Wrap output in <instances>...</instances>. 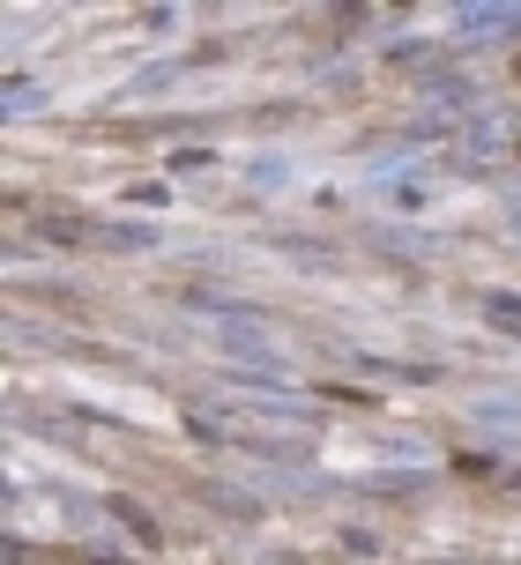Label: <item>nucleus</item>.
<instances>
[{
  "label": "nucleus",
  "instance_id": "obj_4",
  "mask_svg": "<svg viewBox=\"0 0 521 565\" xmlns=\"http://www.w3.org/2000/svg\"><path fill=\"white\" fill-rule=\"evenodd\" d=\"M425 97H433V113H469V105H477V89H469V83H433Z\"/></svg>",
  "mask_w": 521,
  "mask_h": 565
},
{
  "label": "nucleus",
  "instance_id": "obj_7",
  "mask_svg": "<svg viewBox=\"0 0 521 565\" xmlns=\"http://www.w3.org/2000/svg\"><path fill=\"white\" fill-rule=\"evenodd\" d=\"M514 483H521V477H514Z\"/></svg>",
  "mask_w": 521,
  "mask_h": 565
},
{
  "label": "nucleus",
  "instance_id": "obj_2",
  "mask_svg": "<svg viewBox=\"0 0 521 565\" xmlns=\"http://www.w3.org/2000/svg\"><path fill=\"white\" fill-rule=\"evenodd\" d=\"M224 350H238V358H246V365H260V372H276V365H284L276 335H268L260 320H246V312H232V320H224Z\"/></svg>",
  "mask_w": 521,
  "mask_h": 565
},
{
  "label": "nucleus",
  "instance_id": "obj_6",
  "mask_svg": "<svg viewBox=\"0 0 521 565\" xmlns=\"http://www.w3.org/2000/svg\"><path fill=\"white\" fill-rule=\"evenodd\" d=\"M433 565H492V558H433Z\"/></svg>",
  "mask_w": 521,
  "mask_h": 565
},
{
  "label": "nucleus",
  "instance_id": "obj_3",
  "mask_svg": "<svg viewBox=\"0 0 521 565\" xmlns=\"http://www.w3.org/2000/svg\"><path fill=\"white\" fill-rule=\"evenodd\" d=\"M455 30H462L469 45H485V38H514V30H521V8H462V15H455Z\"/></svg>",
  "mask_w": 521,
  "mask_h": 565
},
{
  "label": "nucleus",
  "instance_id": "obj_5",
  "mask_svg": "<svg viewBox=\"0 0 521 565\" xmlns=\"http://www.w3.org/2000/svg\"><path fill=\"white\" fill-rule=\"evenodd\" d=\"M507 231H514V246H521V201H507Z\"/></svg>",
  "mask_w": 521,
  "mask_h": 565
},
{
  "label": "nucleus",
  "instance_id": "obj_1",
  "mask_svg": "<svg viewBox=\"0 0 521 565\" xmlns=\"http://www.w3.org/2000/svg\"><path fill=\"white\" fill-rule=\"evenodd\" d=\"M514 141H521V119L514 113H477L462 127V157H469V164H499Z\"/></svg>",
  "mask_w": 521,
  "mask_h": 565
}]
</instances>
